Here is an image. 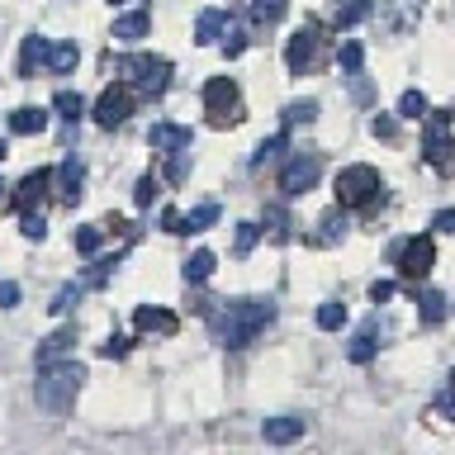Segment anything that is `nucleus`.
<instances>
[{"instance_id":"1","label":"nucleus","mask_w":455,"mask_h":455,"mask_svg":"<svg viewBox=\"0 0 455 455\" xmlns=\"http://www.w3.org/2000/svg\"><path fill=\"white\" fill-rule=\"evenodd\" d=\"M275 318V304L270 299H233L223 313H219V323H213V332H219V341L228 351H237V347H247V341H256V332Z\"/></svg>"},{"instance_id":"2","label":"nucleus","mask_w":455,"mask_h":455,"mask_svg":"<svg viewBox=\"0 0 455 455\" xmlns=\"http://www.w3.org/2000/svg\"><path fill=\"white\" fill-rule=\"evenodd\" d=\"M81 384H85V365H76V361H52V365H38L34 398H38L43 412H57V418H62V412L76 403Z\"/></svg>"},{"instance_id":"3","label":"nucleus","mask_w":455,"mask_h":455,"mask_svg":"<svg viewBox=\"0 0 455 455\" xmlns=\"http://www.w3.org/2000/svg\"><path fill=\"white\" fill-rule=\"evenodd\" d=\"M379 195H384V180L375 166L355 162L337 171V209H370Z\"/></svg>"},{"instance_id":"4","label":"nucleus","mask_w":455,"mask_h":455,"mask_svg":"<svg viewBox=\"0 0 455 455\" xmlns=\"http://www.w3.org/2000/svg\"><path fill=\"white\" fill-rule=\"evenodd\" d=\"M114 71H119V76H128L138 85L142 95L148 100H156L171 85V62L166 57H152V52H138V57H119V62H114Z\"/></svg>"},{"instance_id":"5","label":"nucleus","mask_w":455,"mask_h":455,"mask_svg":"<svg viewBox=\"0 0 455 455\" xmlns=\"http://www.w3.org/2000/svg\"><path fill=\"white\" fill-rule=\"evenodd\" d=\"M204 109H209V124L213 128H233L242 119V91L233 76H213L204 85Z\"/></svg>"},{"instance_id":"6","label":"nucleus","mask_w":455,"mask_h":455,"mask_svg":"<svg viewBox=\"0 0 455 455\" xmlns=\"http://www.w3.org/2000/svg\"><path fill=\"white\" fill-rule=\"evenodd\" d=\"M432 261H436V242L432 237H408L403 247H398V256H394L398 275H403L408 284H418V280L432 275Z\"/></svg>"},{"instance_id":"7","label":"nucleus","mask_w":455,"mask_h":455,"mask_svg":"<svg viewBox=\"0 0 455 455\" xmlns=\"http://www.w3.org/2000/svg\"><path fill=\"white\" fill-rule=\"evenodd\" d=\"M318 176H323V156L318 152H299L280 171V190L290 195V199H299V195H308L313 185H318Z\"/></svg>"},{"instance_id":"8","label":"nucleus","mask_w":455,"mask_h":455,"mask_svg":"<svg viewBox=\"0 0 455 455\" xmlns=\"http://www.w3.org/2000/svg\"><path fill=\"white\" fill-rule=\"evenodd\" d=\"M133 105H138V91L128 81H114V85H105V95L95 100V124L100 128H119L128 114H133Z\"/></svg>"},{"instance_id":"9","label":"nucleus","mask_w":455,"mask_h":455,"mask_svg":"<svg viewBox=\"0 0 455 455\" xmlns=\"http://www.w3.org/2000/svg\"><path fill=\"white\" fill-rule=\"evenodd\" d=\"M427 162H432L441 176H451V171H455V142L446 133V114L427 119Z\"/></svg>"},{"instance_id":"10","label":"nucleus","mask_w":455,"mask_h":455,"mask_svg":"<svg viewBox=\"0 0 455 455\" xmlns=\"http://www.w3.org/2000/svg\"><path fill=\"white\" fill-rule=\"evenodd\" d=\"M48 190H52V171H43V166H38V171H28V176L14 185L10 204L20 209V213H24V209H38L43 199H48Z\"/></svg>"},{"instance_id":"11","label":"nucleus","mask_w":455,"mask_h":455,"mask_svg":"<svg viewBox=\"0 0 455 455\" xmlns=\"http://www.w3.org/2000/svg\"><path fill=\"white\" fill-rule=\"evenodd\" d=\"M284 62H290V71L294 76H304V71L318 62V28H299V34L290 38V48H284Z\"/></svg>"},{"instance_id":"12","label":"nucleus","mask_w":455,"mask_h":455,"mask_svg":"<svg viewBox=\"0 0 455 455\" xmlns=\"http://www.w3.org/2000/svg\"><path fill=\"white\" fill-rule=\"evenodd\" d=\"M308 432V418H294V412H284V418H266L261 436L270 441V446H290V441H299Z\"/></svg>"},{"instance_id":"13","label":"nucleus","mask_w":455,"mask_h":455,"mask_svg":"<svg viewBox=\"0 0 455 455\" xmlns=\"http://www.w3.org/2000/svg\"><path fill=\"white\" fill-rule=\"evenodd\" d=\"M133 327H138V332H162V337H176V332H180V318H176L171 308H148V304H142V308L133 313Z\"/></svg>"},{"instance_id":"14","label":"nucleus","mask_w":455,"mask_h":455,"mask_svg":"<svg viewBox=\"0 0 455 455\" xmlns=\"http://www.w3.org/2000/svg\"><path fill=\"white\" fill-rule=\"evenodd\" d=\"M52 180H57V195H62L67 204H76V199H81V180H85V171H81L76 156H67V162L52 171Z\"/></svg>"},{"instance_id":"15","label":"nucleus","mask_w":455,"mask_h":455,"mask_svg":"<svg viewBox=\"0 0 455 455\" xmlns=\"http://www.w3.org/2000/svg\"><path fill=\"white\" fill-rule=\"evenodd\" d=\"M228 24H233V14H228V10H204L195 20V43H223Z\"/></svg>"},{"instance_id":"16","label":"nucleus","mask_w":455,"mask_h":455,"mask_svg":"<svg viewBox=\"0 0 455 455\" xmlns=\"http://www.w3.org/2000/svg\"><path fill=\"white\" fill-rule=\"evenodd\" d=\"M148 142H152L156 152H176V148H190V128H180V124H152Z\"/></svg>"},{"instance_id":"17","label":"nucleus","mask_w":455,"mask_h":455,"mask_svg":"<svg viewBox=\"0 0 455 455\" xmlns=\"http://www.w3.org/2000/svg\"><path fill=\"white\" fill-rule=\"evenodd\" d=\"M43 128H48V109H38V105H24L10 114V133H20V138H34Z\"/></svg>"},{"instance_id":"18","label":"nucleus","mask_w":455,"mask_h":455,"mask_svg":"<svg viewBox=\"0 0 455 455\" xmlns=\"http://www.w3.org/2000/svg\"><path fill=\"white\" fill-rule=\"evenodd\" d=\"M148 28H152V14L133 10V14H119V20H114V38H119V43H138V38H148Z\"/></svg>"},{"instance_id":"19","label":"nucleus","mask_w":455,"mask_h":455,"mask_svg":"<svg viewBox=\"0 0 455 455\" xmlns=\"http://www.w3.org/2000/svg\"><path fill=\"white\" fill-rule=\"evenodd\" d=\"M43 62H48L52 76H67V71H76L81 48H76V43H48V57H43Z\"/></svg>"},{"instance_id":"20","label":"nucleus","mask_w":455,"mask_h":455,"mask_svg":"<svg viewBox=\"0 0 455 455\" xmlns=\"http://www.w3.org/2000/svg\"><path fill=\"white\" fill-rule=\"evenodd\" d=\"M71 347H76V327H62V332H52L48 341H43L34 361H38V365H52V361H62V355H67Z\"/></svg>"},{"instance_id":"21","label":"nucleus","mask_w":455,"mask_h":455,"mask_svg":"<svg viewBox=\"0 0 455 455\" xmlns=\"http://www.w3.org/2000/svg\"><path fill=\"white\" fill-rule=\"evenodd\" d=\"M290 10V0H251V24L256 28H275Z\"/></svg>"},{"instance_id":"22","label":"nucleus","mask_w":455,"mask_h":455,"mask_svg":"<svg viewBox=\"0 0 455 455\" xmlns=\"http://www.w3.org/2000/svg\"><path fill=\"white\" fill-rule=\"evenodd\" d=\"M219 223V204H195L190 213H180V237L185 233H204V228Z\"/></svg>"},{"instance_id":"23","label":"nucleus","mask_w":455,"mask_h":455,"mask_svg":"<svg viewBox=\"0 0 455 455\" xmlns=\"http://www.w3.org/2000/svg\"><path fill=\"white\" fill-rule=\"evenodd\" d=\"M213 266H219V256H213V251H195L190 261H185V284H204L213 275Z\"/></svg>"},{"instance_id":"24","label":"nucleus","mask_w":455,"mask_h":455,"mask_svg":"<svg viewBox=\"0 0 455 455\" xmlns=\"http://www.w3.org/2000/svg\"><path fill=\"white\" fill-rule=\"evenodd\" d=\"M48 57V38H24L20 48V76H34V67Z\"/></svg>"},{"instance_id":"25","label":"nucleus","mask_w":455,"mask_h":455,"mask_svg":"<svg viewBox=\"0 0 455 455\" xmlns=\"http://www.w3.org/2000/svg\"><path fill=\"white\" fill-rule=\"evenodd\" d=\"M375 347H379V341H375V323H370L365 332H355V341H351V347H347V355H351L355 365H365L370 355H375Z\"/></svg>"},{"instance_id":"26","label":"nucleus","mask_w":455,"mask_h":455,"mask_svg":"<svg viewBox=\"0 0 455 455\" xmlns=\"http://www.w3.org/2000/svg\"><path fill=\"white\" fill-rule=\"evenodd\" d=\"M370 14H375V5H370V0H351V5L337 10V28H355L361 20H370Z\"/></svg>"},{"instance_id":"27","label":"nucleus","mask_w":455,"mask_h":455,"mask_svg":"<svg viewBox=\"0 0 455 455\" xmlns=\"http://www.w3.org/2000/svg\"><path fill=\"white\" fill-rule=\"evenodd\" d=\"M52 109L62 114V119H71V124H76L81 114H85V100H81L76 91H57V95H52Z\"/></svg>"},{"instance_id":"28","label":"nucleus","mask_w":455,"mask_h":455,"mask_svg":"<svg viewBox=\"0 0 455 455\" xmlns=\"http://www.w3.org/2000/svg\"><path fill=\"white\" fill-rule=\"evenodd\" d=\"M441 318H446V294L427 290V294H422V323H427V327H436Z\"/></svg>"},{"instance_id":"29","label":"nucleus","mask_w":455,"mask_h":455,"mask_svg":"<svg viewBox=\"0 0 455 455\" xmlns=\"http://www.w3.org/2000/svg\"><path fill=\"white\" fill-rule=\"evenodd\" d=\"M185 176H190V148H176V152H171V166H166V180L180 185Z\"/></svg>"},{"instance_id":"30","label":"nucleus","mask_w":455,"mask_h":455,"mask_svg":"<svg viewBox=\"0 0 455 455\" xmlns=\"http://www.w3.org/2000/svg\"><path fill=\"white\" fill-rule=\"evenodd\" d=\"M398 114H403V119H427V95L422 91H408L403 100H398Z\"/></svg>"},{"instance_id":"31","label":"nucleus","mask_w":455,"mask_h":455,"mask_svg":"<svg viewBox=\"0 0 455 455\" xmlns=\"http://www.w3.org/2000/svg\"><path fill=\"white\" fill-rule=\"evenodd\" d=\"M100 242H105V228H76V251L81 256H95Z\"/></svg>"},{"instance_id":"32","label":"nucleus","mask_w":455,"mask_h":455,"mask_svg":"<svg viewBox=\"0 0 455 455\" xmlns=\"http://www.w3.org/2000/svg\"><path fill=\"white\" fill-rule=\"evenodd\" d=\"M341 323H347V304H323L318 308V327H323V332H337Z\"/></svg>"},{"instance_id":"33","label":"nucleus","mask_w":455,"mask_h":455,"mask_svg":"<svg viewBox=\"0 0 455 455\" xmlns=\"http://www.w3.org/2000/svg\"><path fill=\"white\" fill-rule=\"evenodd\" d=\"M284 119L290 124H313L318 119V100H294V105L284 109Z\"/></svg>"},{"instance_id":"34","label":"nucleus","mask_w":455,"mask_h":455,"mask_svg":"<svg viewBox=\"0 0 455 455\" xmlns=\"http://www.w3.org/2000/svg\"><path fill=\"white\" fill-rule=\"evenodd\" d=\"M156 195H162V180H156V176H142V180H138V190H133V204H138V209H148Z\"/></svg>"},{"instance_id":"35","label":"nucleus","mask_w":455,"mask_h":455,"mask_svg":"<svg viewBox=\"0 0 455 455\" xmlns=\"http://www.w3.org/2000/svg\"><path fill=\"white\" fill-rule=\"evenodd\" d=\"M223 52H228V57H242V52H247V34H242L237 24L223 28Z\"/></svg>"},{"instance_id":"36","label":"nucleus","mask_w":455,"mask_h":455,"mask_svg":"<svg viewBox=\"0 0 455 455\" xmlns=\"http://www.w3.org/2000/svg\"><path fill=\"white\" fill-rule=\"evenodd\" d=\"M20 233L28 237V242H38L48 228H43V213H34V209H24V219H20Z\"/></svg>"},{"instance_id":"37","label":"nucleus","mask_w":455,"mask_h":455,"mask_svg":"<svg viewBox=\"0 0 455 455\" xmlns=\"http://www.w3.org/2000/svg\"><path fill=\"white\" fill-rule=\"evenodd\" d=\"M256 237H261V228H256V223H237V256H247L256 247Z\"/></svg>"},{"instance_id":"38","label":"nucleus","mask_w":455,"mask_h":455,"mask_svg":"<svg viewBox=\"0 0 455 455\" xmlns=\"http://www.w3.org/2000/svg\"><path fill=\"white\" fill-rule=\"evenodd\" d=\"M280 148H284V133H275V138H266V142H261V148H256V156H251V162H256V166H261V162H270V156H275Z\"/></svg>"},{"instance_id":"39","label":"nucleus","mask_w":455,"mask_h":455,"mask_svg":"<svg viewBox=\"0 0 455 455\" xmlns=\"http://www.w3.org/2000/svg\"><path fill=\"white\" fill-rule=\"evenodd\" d=\"M76 294H81V284H67V290H57V299H52L48 308H52V313H67V308H71V299H76Z\"/></svg>"},{"instance_id":"40","label":"nucleus","mask_w":455,"mask_h":455,"mask_svg":"<svg viewBox=\"0 0 455 455\" xmlns=\"http://www.w3.org/2000/svg\"><path fill=\"white\" fill-rule=\"evenodd\" d=\"M361 43H347V48H341V67H347V71H361Z\"/></svg>"},{"instance_id":"41","label":"nucleus","mask_w":455,"mask_h":455,"mask_svg":"<svg viewBox=\"0 0 455 455\" xmlns=\"http://www.w3.org/2000/svg\"><path fill=\"white\" fill-rule=\"evenodd\" d=\"M20 304V284L14 280H0V308H14Z\"/></svg>"},{"instance_id":"42","label":"nucleus","mask_w":455,"mask_h":455,"mask_svg":"<svg viewBox=\"0 0 455 455\" xmlns=\"http://www.w3.org/2000/svg\"><path fill=\"white\" fill-rule=\"evenodd\" d=\"M370 299H375V304H389V299H394V280H375V284H370Z\"/></svg>"},{"instance_id":"43","label":"nucleus","mask_w":455,"mask_h":455,"mask_svg":"<svg viewBox=\"0 0 455 455\" xmlns=\"http://www.w3.org/2000/svg\"><path fill=\"white\" fill-rule=\"evenodd\" d=\"M105 355H109V361H119V355H128V337H109V341H105Z\"/></svg>"},{"instance_id":"44","label":"nucleus","mask_w":455,"mask_h":455,"mask_svg":"<svg viewBox=\"0 0 455 455\" xmlns=\"http://www.w3.org/2000/svg\"><path fill=\"white\" fill-rule=\"evenodd\" d=\"M432 412H436L441 422H446V418H455V394H446V398H436V408H432Z\"/></svg>"},{"instance_id":"45","label":"nucleus","mask_w":455,"mask_h":455,"mask_svg":"<svg viewBox=\"0 0 455 455\" xmlns=\"http://www.w3.org/2000/svg\"><path fill=\"white\" fill-rule=\"evenodd\" d=\"M162 228H166V233H180V213L166 209V213H162Z\"/></svg>"},{"instance_id":"46","label":"nucleus","mask_w":455,"mask_h":455,"mask_svg":"<svg viewBox=\"0 0 455 455\" xmlns=\"http://www.w3.org/2000/svg\"><path fill=\"white\" fill-rule=\"evenodd\" d=\"M436 228H441V233H455V213H451V209L436 213Z\"/></svg>"},{"instance_id":"47","label":"nucleus","mask_w":455,"mask_h":455,"mask_svg":"<svg viewBox=\"0 0 455 455\" xmlns=\"http://www.w3.org/2000/svg\"><path fill=\"white\" fill-rule=\"evenodd\" d=\"M375 133L379 138H394V119H375Z\"/></svg>"},{"instance_id":"48","label":"nucleus","mask_w":455,"mask_h":455,"mask_svg":"<svg viewBox=\"0 0 455 455\" xmlns=\"http://www.w3.org/2000/svg\"><path fill=\"white\" fill-rule=\"evenodd\" d=\"M0 162H5V142H0Z\"/></svg>"},{"instance_id":"49","label":"nucleus","mask_w":455,"mask_h":455,"mask_svg":"<svg viewBox=\"0 0 455 455\" xmlns=\"http://www.w3.org/2000/svg\"><path fill=\"white\" fill-rule=\"evenodd\" d=\"M451 389H455V370H451Z\"/></svg>"},{"instance_id":"50","label":"nucleus","mask_w":455,"mask_h":455,"mask_svg":"<svg viewBox=\"0 0 455 455\" xmlns=\"http://www.w3.org/2000/svg\"><path fill=\"white\" fill-rule=\"evenodd\" d=\"M109 5H124V0H109Z\"/></svg>"}]
</instances>
